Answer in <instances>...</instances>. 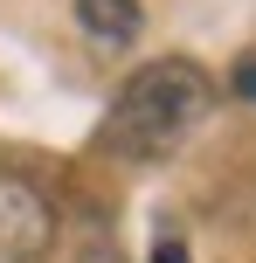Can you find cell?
<instances>
[{"label": "cell", "instance_id": "2", "mask_svg": "<svg viewBox=\"0 0 256 263\" xmlns=\"http://www.w3.org/2000/svg\"><path fill=\"white\" fill-rule=\"evenodd\" d=\"M55 242V208L42 201V187L0 180V263H42Z\"/></svg>", "mask_w": 256, "mask_h": 263}, {"label": "cell", "instance_id": "5", "mask_svg": "<svg viewBox=\"0 0 256 263\" xmlns=\"http://www.w3.org/2000/svg\"><path fill=\"white\" fill-rule=\"evenodd\" d=\"M152 263H187V250H180L173 236H160V250H152Z\"/></svg>", "mask_w": 256, "mask_h": 263}, {"label": "cell", "instance_id": "1", "mask_svg": "<svg viewBox=\"0 0 256 263\" xmlns=\"http://www.w3.org/2000/svg\"><path fill=\"white\" fill-rule=\"evenodd\" d=\"M215 104V83H208L201 63L187 55H166V63H146L125 77L118 104L104 111V145L118 159H166L194 125Z\"/></svg>", "mask_w": 256, "mask_h": 263}, {"label": "cell", "instance_id": "6", "mask_svg": "<svg viewBox=\"0 0 256 263\" xmlns=\"http://www.w3.org/2000/svg\"><path fill=\"white\" fill-rule=\"evenodd\" d=\"M83 263H118V256H111V250H104V256H83Z\"/></svg>", "mask_w": 256, "mask_h": 263}, {"label": "cell", "instance_id": "3", "mask_svg": "<svg viewBox=\"0 0 256 263\" xmlns=\"http://www.w3.org/2000/svg\"><path fill=\"white\" fill-rule=\"evenodd\" d=\"M76 21L90 28L97 42H111V49H125V42L139 35V0H76Z\"/></svg>", "mask_w": 256, "mask_h": 263}, {"label": "cell", "instance_id": "4", "mask_svg": "<svg viewBox=\"0 0 256 263\" xmlns=\"http://www.w3.org/2000/svg\"><path fill=\"white\" fill-rule=\"evenodd\" d=\"M235 97H249V104H256V55H249V63H235Z\"/></svg>", "mask_w": 256, "mask_h": 263}]
</instances>
